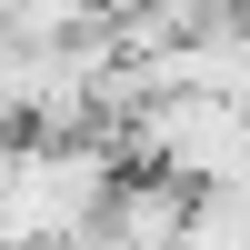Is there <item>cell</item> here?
I'll return each mask as SVG.
<instances>
[{
    "label": "cell",
    "instance_id": "1",
    "mask_svg": "<svg viewBox=\"0 0 250 250\" xmlns=\"http://www.w3.org/2000/svg\"><path fill=\"white\" fill-rule=\"evenodd\" d=\"M180 230H190V180L160 160H120L90 210V240L100 250H180Z\"/></svg>",
    "mask_w": 250,
    "mask_h": 250
}]
</instances>
